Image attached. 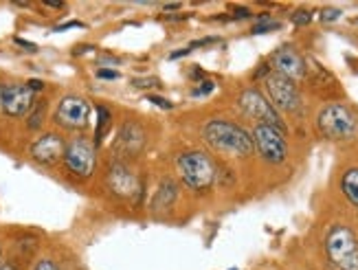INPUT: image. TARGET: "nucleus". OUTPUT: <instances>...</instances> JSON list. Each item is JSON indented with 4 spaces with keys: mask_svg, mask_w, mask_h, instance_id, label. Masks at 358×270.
<instances>
[{
    "mask_svg": "<svg viewBox=\"0 0 358 270\" xmlns=\"http://www.w3.org/2000/svg\"><path fill=\"white\" fill-rule=\"evenodd\" d=\"M64 152H66L64 138L53 132L40 136L34 145H31V156H34V161L40 165H55L57 161L64 158Z\"/></svg>",
    "mask_w": 358,
    "mask_h": 270,
    "instance_id": "nucleus-12",
    "label": "nucleus"
},
{
    "mask_svg": "<svg viewBox=\"0 0 358 270\" xmlns=\"http://www.w3.org/2000/svg\"><path fill=\"white\" fill-rule=\"evenodd\" d=\"M44 5H49V7H62V3H51V0H44Z\"/></svg>",
    "mask_w": 358,
    "mask_h": 270,
    "instance_id": "nucleus-31",
    "label": "nucleus"
},
{
    "mask_svg": "<svg viewBox=\"0 0 358 270\" xmlns=\"http://www.w3.org/2000/svg\"><path fill=\"white\" fill-rule=\"evenodd\" d=\"M176 196H178V187H176V183H174V180H169V178H165V180L159 185L157 194H154L152 209H154V211H167L169 206L174 204Z\"/></svg>",
    "mask_w": 358,
    "mask_h": 270,
    "instance_id": "nucleus-15",
    "label": "nucleus"
},
{
    "mask_svg": "<svg viewBox=\"0 0 358 270\" xmlns=\"http://www.w3.org/2000/svg\"><path fill=\"white\" fill-rule=\"evenodd\" d=\"M317 125H319V132L325 138L345 141V138H352L356 132V117L352 115L350 108L341 104H330L321 110Z\"/></svg>",
    "mask_w": 358,
    "mask_h": 270,
    "instance_id": "nucleus-4",
    "label": "nucleus"
},
{
    "mask_svg": "<svg viewBox=\"0 0 358 270\" xmlns=\"http://www.w3.org/2000/svg\"><path fill=\"white\" fill-rule=\"evenodd\" d=\"M15 44L24 46V49H31V51H36V44H34V42H27V40H22V38H15Z\"/></svg>",
    "mask_w": 358,
    "mask_h": 270,
    "instance_id": "nucleus-27",
    "label": "nucleus"
},
{
    "mask_svg": "<svg viewBox=\"0 0 358 270\" xmlns=\"http://www.w3.org/2000/svg\"><path fill=\"white\" fill-rule=\"evenodd\" d=\"M338 15H341L338 9H323L321 11V20L323 22H334V20H338Z\"/></svg>",
    "mask_w": 358,
    "mask_h": 270,
    "instance_id": "nucleus-21",
    "label": "nucleus"
},
{
    "mask_svg": "<svg viewBox=\"0 0 358 270\" xmlns=\"http://www.w3.org/2000/svg\"><path fill=\"white\" fill-rule=\"evenodd\" d=\"M108 189H110L115 196L134 200V202L141 198V192H143L138 176L123 163H115L108 169Z\"/></svg>",
    "mask_w": 358,
    "mask_h": 270,
    "instance_id": "nucleus-9",
    "label": "nucleus"
},
{
    "mask_svg": "<svg viewBox=\"0 0 358 270\" xmlns=\"http://www.w3.org/2000/svg\"><path fill=\"white\" fill-rule=\"evenodd\" d=\"M97 77H101V79H117V77H119V73H117V71H106V69H99V71H97Z\"/></svg>",
    "mask_w": 358,
    "mask_h": 270,
    "instance_id": "nucleus-25",
    "label": "nucleus"
},
{
    "mask_svg": "<svg viewBox=\"0 0 358 270\" xmlns=\"http://www.w3.org/2000/svg\"><path fill=\"white\" fill-rule=\"evenodd\" d=\"M240 108H242V113L246 117H251L257 121V125H271V128L279 130V132H284V123L282 119H279L277 115V110L273 108V104L264 97L262 92L253 90V88H248L240 94V99H238Z\"/></svg>",
    "mask_w": 358,
    "mask_h": 270,
    "instance_id": "nucleus-5",
    "label": "nucleus"
},
{
    "mask_svg": "<svg viewBox=\"0 0 358 270\" xmlns=\"http://www.w3.org/2000/svg\"><path fill=\"white\" fill-rule=\"evenodd\" d=\"M143 143H145V130L138 123L128 121V123H123V128L117 134L115 150L123 156H134L141 152Z\"/></svg>",
    "mask_w": 358,
    "mask_h": 270,
    "instance_id": "nucleus-14",
    "label": "nucleus"
},
{
    "mask_svg": "<svg viewBox=\"0 0 358 270\" xmlns=\"http://www.w3.org/2000/svg\"><path fill=\"white\" fill-rule=\"evenodd\" d=\"M0 270H18V268H15L13 264H9V262H3V264H0Z\"/></svg>",
    "mask_w": 358,
    "mask_h": 270,
    "instance_id": "nucleus-30",
    "label": "nucleus"
},
{
    "mask_svg": "<svg viewBox=\"0 0 358 270\" xmlns=\"http://www.w3.org/2000/svg\"><path fill=\"white\" fill-rule=\"evenodd\" d=\"M148 101H150V104H157V106L163 108V110H172V108H174L172 101H169V99H163V97H157V94H150Z\"/></svg>",
    "mask_w": 358,
    "mask_h": 270,
    "instance_id": "nucleus-19",
    "label": "nucleus"
},
{
    "mask_svg": "<svg viewBox=\"0 0 358 270\" xmlns=\"http://www.w3.org/2000/svg\"><path fill=\"white\" fill-rule=\"evenodd\" d=\"M273 66H275V73L288 77L290 82H297V79L306 77V62L297 51L290 49V46H284V49H279L273 55Z\"/></svg>",
    "mask_w": 358,
    "mask_h": 270,
    "instance_id": "nucleus-13",
    "label": "nucleus"
},
{
    "mask_svg": "<svg viewBox=\"0 0 358 270\" xmlns=\"http://www.w3.org/2000/svg\"><path fill=\"white\" fill-rule=\"evenodd\" d=\"M251 138H253V148L259 152V156L266 163L279 165L286 161L288 145H286L284 132L271 128V125H255Z\"/></svg>",
    "mask_w": 358,
    "mask_h": 270,
    "instance_id": "nucleus-6",
    "label": "nucleus"
},
{
    "mask_svg": "<svg viewBox=\"0 0 358 270\" xmlns=\"http://www.w3.org/2000/svg\"><path fill=\"white\" fill-rule=\"evenodd\" d=\"M310 20H313V15H310L308 11H297V13L292 15V22H294V24H299V27H301V24H308Z\"/></svg>",
    "mask_w": 358,
    "mask_h": 270,
    "instance_id": "nucleus-22",
    "label": "nucleus"
},
{
    "mask_svg": "<svg viewBox=\"0 0 358 270\" xmlns=\"http://www.w3.org/2000/svg\"><path fill=\"white\" fill-rule=\"evenodd\" d=\"M157 84H159L157 79H143V82H141V79H132V86H136V88H152Z\"/></svg>",
    "mask_w": 358,
    "mask_h": 270,
    "instance_id": "nucleus-23",
    "label": "nucleus"
},
{
    "mask_svg": "<svg viewBox=\"0 0 358 270\" xmlns=\"http://www.w3.org/2000/svg\"><path fill=\"white\" fill-rule=\"evenodd\" d=\"M213 88H215L213 82H202V84H198V88H194V97H200V94H209Z\"/></svg>",
    "mask_w": 358,
    "mask_h": 270,
    "instance_id": "nucleus-20",
    "label": "nucleus"
},
{
    "mask_svg": "<svg viewBox=\"0 0 358 270\" xmlns=\"http://www.w3.org/2000/svg\"><path fill=\"white\" fill-rule=\"evenodd\" d=\"M325 253L336 270H358V240L348 227H334L325 240Z\"/></svg>",
    "mask_w": 358,
    "mask_h": 270,
    "instance_id": "nucleus-3",
    "label": "nucleus"
},
{
    "mask_svg": "<svg viewBox=\"0 0 358 270\" xmlns=\"http://www.w3.org/2000/svg\"><path fill=\"white\" fill-rule=\"evenodd\" d=\"M88 117H90V104L82 97H75V94H69V97L62 99L55 113V121L66 130L86 128Z\"/></svg>",
    "mask_w": 358,
    "mask_h": 270,
    "instance_id": "nucleus-10",
    "label": "nucleus"
},
{
    "mask_svg": "<svg viewBox=\"0 0 358 270\" xmlns=\"http://www.w3.org/2000/svg\"><path fill=\"white\" fill-rule=\"evenodd\" d=\"M0 106L9 117H22L34 108V90H29L27 84H7L0 94Z\"/></svg>",
    "mask_w": 358,
    "mask_h": 270,
    "instance_id": "nucleus-11",
    "label": "nucleus"
},
{
    "mask_svg": "<svg viewBox=\"0 0 358 270\" xmlns=\"http://www.w3.org/2000/svg\"><path fill=\"white\" fill-rule=\"evenodd\" d=\"M266 90L271 94V101H273L275 110H284V113H297L299 110V106H301L299 90L288 77L279 75V73H271L266 77Z\"/></svg>",
    "mask_w": 358,
    "mask_h": 270,
    "instance_id": "nucleus-7",
    "label": "nucleus"
},
{
    "mask_svg": "<svg viewBox=\"0 0 358 270\" xmlns=\"http://www.w3.org/2000/svg\"><path fill=\"white\" fill-rule=\"evenodd\" d=\"M0 94H3V86H0Z\"/></svg>",
    "mask_w": 358,
    "mask_h": 270,
    "instance_id": "nucleus-32",
    "label": "nucleus"
},
{
    "mask_svg": "<svg viewBox=\"0 0 358 270\" xmlns=\"http://www.w3.org/2000/svg\"><path fill=\"white\" fill-rule=\"evenodd\" d=\"M192 49H189V46H187V49H180V51H176V53H172V55H169V59H178V57H182V55H187V53H189Z\"/></svg>",
    "mask_w": 358,
    "mask_h": 270,
    "instance_id": "nucleus-28",
    "label": "nucleus"
},
{
    "mask_svg": "<svg viewBox=\"0 0 358 270\" xmlns=\"http://www.w3.org/2000/svg\"><path fill=\"white\" fill-rule=\"evenodd\" d=\"M205 141L215 150L229 156H251L253 154V138L246 130H242L240 125L224 121V119H213L205 125L202 132Z\"/></svg>",
    "mask_w": 358,
    "mask_h": 270,
    "instance_id": "nucleus-1",
    "label": "nucleus"
},
{
    "mask_svg": "<svg viewBox=\"0 0 358 270\" xmlns=\"http://www.w3.org/2000/svg\"><path fill=\"white\" fill-rule=\"evenodd\" d=\"M42 86H44V84H42V82H38V79H31V82L27 84V88H29V90H34V92L42 90Z\"/></svg>",
    "mask_w": 358,
    "mask_h": 270,
    "instance_id": "nucleus-26",
    "label": "nucleus"
},
{
    "mask_svg": "<svg viewBox=\"0 0 358 270\" xmlns=\"http://www.w3.org/2000/svg\"><path fill=\"white\" fill-rule=\"evenodd\" d=\"M341 189H343L345 198L358 209V167L345 171L343 180H341Z\"/></svg>",
    "mask_w": 358,
    "mask_h": 270,
    "instance_id": "nucleus-16",
    "label": "nucleus"
},
{
    "mask_svg": "<svg viewBox=\"0 0 358 270\" xmlns=\"http://www.w3.org/2000/svg\"><path fill=\"white\" fill-rule=\"evenodd\" d=\"M73 27H84L82 22H66V24H59L55 31H64V29H73Z\"/></svg>",
    "mask_w": 358,
    "mask_h": 270,
    "instance_id": "nucleus-29",
    "label": "nucleus"
},
{
    "mask_svg": "<svg viewBox=\"0 0 358 270\" xmlns=\"http://www.w3.org/2000/svg\"><path fill=\"white\" fill-rule=\"evenodd\" d=\"M279 27H282V24H279L277 20H271L268 15H264V18L253 27V34H268V31H275Z\"/></svg>",
    "mask_w": 358,
    "mask_h": 270,
    "instance_id": "nucleus-18",
    "label": "nucleus"
},
{
    "mask_svg": "<svg viewBox=\"0 0 358 270\" xmlns=\"http://www.w3.org/2000/svg\"><path fill=\"white\" fill-rule=\"evenodd\" d=\"M176 165L182 183L194 192L209 189L215 180V165L205 152H185L178 156Z\"/></svg>",
    "mask_w": 358,
    "mask_h": 270,
    "instance_id": "nucleus-2",
    "label": "nucleus"
},
{
    "mask_svg": "<svg viewBox=\"0 0 358 270\" xmlns=\"http://www.w3.org/2000/svg\"><path fill=\"white\" fill-rule=\"evenodd\" d=\"M64 163L75 176L88 178L90 173L95 171V148H92V143L84 136L73 138L66 145Z\"/></svg>",
    "mask_w": 358,
    "mask_h": 270,
    "instance_id": "nucleus-8",
    "label": "nucleus"
},
{
    "mask_svg": "<svg viewBox=\"0 0 358 270\" xmlns=\"http://www.w3.org/2000/svg\"><path fill=\"white\" fill-rule=\"evenodd\" d=\"M36 270H57V266L51 260H40L38 266H36Z\"/></svg>",
    "mask_w": 358,
    "mask_h": 270,
    "instance_id": "nucleus-24",
    "label": "nucleus"
},
{
    "mask_svg": "<svg viewBox=\"0 0 358 270\" xmlns=\"http://www.w3.org/2000/svg\"><path fill=\"white\" fill-rule=\"evenodd\" d=\"M97 115H99V123H97V143H99L101 136H103V130L108 128V125H110V113H108V108L99 106Z\"/></svg>",
    "mask_w": 358,
    "mask_h": 270,
    "instance_id": "nucleus-17",
    "label": "nucleus"
}]
</instances>
